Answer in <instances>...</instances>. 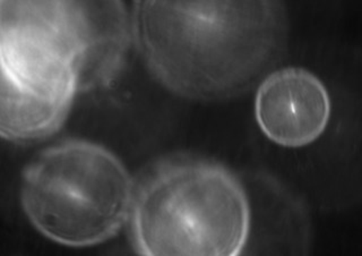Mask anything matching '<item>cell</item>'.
Instances as JSON below:
<instances>
[{
    "label": "cell",
    "instance_id": "6da1fadb",
    "mask_svg": "<svg viewBox=\"0 0 362 256\" xmlns=\"http://www.w3.org/2000/svg\"><path fill=\"white\" fill-rule=\"evenodd\" d=\"M133 37L147 69L187 99L248 91L282 57L288 15L279 1H137Z\"/></svg>",
    "mask_w": 362,
    "mask_h": 256
},
{
    "label": "cell",
    "instance_id": "7a4b0ae2",
    "mask_svg": "<svg viewBox=\"0 0 362 256\" xmlns=\"http://www.w3.org/2000/svg\"><path fill=\"white\" fill-rule=\"evenodd\" d=\"M132 40L122 1H1V83L71 105L116 80Z\"/></svg>",
    "mask_w": 362,
    "mask_h": 256
},
{
    "label": "cell",
    "instance_id": "3957f363",
    "mask_svg": "<svg viewBox=\"0 0 362 256\" xmlns=\"http://www.w3.org/2000/svg\"><path fill=\"white\" fill-rule=\"evenodd\" d=\"M130 231L141 255L235 256L250 231L243 184L220 163L175 158L135 186Z\"/></svg>",
    "mask_w": 362,
    "mask_h": 256
},
{
    "label": "cell",
    "instance_id": "277c9868",
    "mask_svg": "<svg viewBox=\"0 0 362 256\" xmlns=\"http://www.w3.org/2000/svg\"><path fill=\"white\" fill-rule=\"evenodd\" d=\"M135 186L112 152L88 141H67L28 163L21 199L28 219L45 237L85 248L105 242L124 227Z\"/></svg>",
    "mask_w": 362,
    "mask_h": 256
},
{
    "label": "cell",
    "instance_id": "5b68a950",
    "mask_svg": "<svg viewBox=\"0 0 362 256\" xmlns=\"http://www.w3.org/2000/svg\"><path fill=\"white\" fill-rule=\"evenodd\" d=\"M331 98L322 81L301 67L272 71L258 86L255 115L272 142L284 148L308 146L331 118Z\"/></svg>",
    "mask_w": 362,
    "mask_h": 256
}]
</instances>
